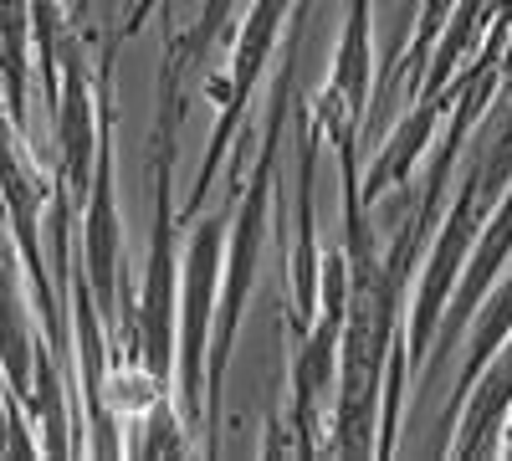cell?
<instances>
[{
	"mask_svg": "<svg viewBox=\"0 0 512 461\" xmlns=\"http://www.w3.org/2000/svg\"><path fill=\"white\" fill-rule=\"evenodd\" d=\"M0 359H6L11 380L21 385L26 380V318H21V292H16V277H11V262L0 257Z\"/></svg>",
	"mask_w": 512,
	"mask_h": 461,
	"instance_id": "6da1fadb",
	"label": "cell"
}]
</instances>
